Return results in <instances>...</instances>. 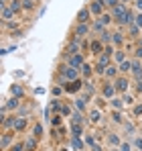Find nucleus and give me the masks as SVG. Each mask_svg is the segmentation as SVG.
<instances>
[{"label": "nucleus", "mask_w": 142, "mask_h": 151, "mask_svg": "<svg viewBox=\"0 0 142 151\" xmlns=\"http://www.w3.org/2000/svg\"><path fill=\"white\" fill-rule=\"evenodd\" d=\"M118 70H120V68H116V65L112 63L110 68H106V72H104V76H106V78H118Z\"/></svg>", "instance_id": "nucleus-10"}, {"label": "nucleus", "mask_w": 142, "mask_h": 151, "mask_svg": "<svg viewBox=\"0 0 142 151\" xmlns=\"http://www.w3.org/2000/svg\"><path fill=\"white\" fill-rule=\"evenodd\" d=\"M73 106H75V110H79V112H81V110L85 108V98H81V96H79L77 100L73 102Z\"/></svg>", "instance_id": "nucleus-21"}, {"label": "nucleus", "mask_w": 142, "mask_h": 151, "mask_svg": "<svg viewBox=\"0 0 142 151\" xmlns=\"http://www.w3.org/2000/svg\"><path fill=\"white\" fill-rule=\"evenodd\" d=\"M120 151H132V143H122L120 145Z\"/></svg>", "instance_id": "nucleus-33"}, {"label": "nucleus", "mask_w": 142, "mask_h": 151, "mask_svg": "<svg viewBox=\"0 0 142 151\" xmlns=\"http://www.w3.org/2000/svg\"><path fill=\"white\" fill-rule=\"evenodd\" d=\"M69 65H71V68H77V70H81V68H83V55H79V53H75V55H69Z\"/></svg>", "instance_id": "nucleus-3"}, {"label": "nucleus", "mask_w": 142, "mask_h": 151, "mask_svg": "<svg viewBox=\"0 0 142 151\" xmlns=\"http://www.w3.org/2000/svg\"><path fill=\"white\" fill-rule=\"evenodd\" d=\"M87 8H89L92 14H95V17L99 19V17H102V10H104V0H89Z\"/></svg>", "instance_id": "nucleus-1"}, {"label": "nucleus", "mask_w": 142, "mask_h": 151, "mask_svg": "<svg viewBox=\"0 0 142 151\" xmlns=\"http://www.w3.org/2000/svg\"><path fill=\"white\" fill-rule=\"evenodd\" d=\"M118 2H122V4H126V2H128V0H118Z\"/></svg>", "instance_id": "nucleus-42"}, {"label": "nucleus", "mask_w": 142, "mask_h": 151, "mask_svg": "<svg viewBox=\"0 0 142 151\" xmlns=\"http://www.w3.org/2000/svg\"><path fill=\"white\" fill-rule=\"evenodd\" d=\"M112 41H114V45H122L124 43V35L122 33H114L112 35Z\"/></svg>", "instance_id": "nucleus-23"}, {"label": "nucleus", "mask_w": 142, "mask_h": 151, "mask_svg": "<svg viewBox=\"0 0 142 151\" xmlns=\"http://www.w3.org/2000/svg\"><path fill=\"white\" fill-rule=\"evenodd\" d=\"M71 145H73V149H83V141H81V139H79V137H75V135H73V137H71Z\"/></svg>", "instance_id": "nucleus-16"}, {"label": "nucleus", "mask_w": 142, "mask_h": 151, "mask_svg": "<svg viewBox=\"0 0 142 151\" xmlns=\"http://www.w3.org/2000/svg\"><path fill=\"white\" fill-rule=\"evenodd\" d=\"M89 21H92V12H89L87 6H83V8L77 12V23H89Z\"/></svg>", "instance_id": "nucleus-2"}, {"label": "nucleus", "mask_w": 142, "mask_h": 151, "mask_svg": "<svg viewBox=\"0 0 142 151\" xmlns=\"http://www.w3.org/2000/svg\"><path fill=\"white\" fill-rule=\"evenodd\" d=\"M114 86H116V90H118V92H124V90H128V78H126V76H120V78H116Z\"/></svg>", "instance_id": "nucleus-6"}, {"label": "nucleus", "mask_w": 142, "mask_h": 151, "mask_svg": "<svg viewBox=\"0 0 142 151\" xmlns=\"http://www.w3.org/2000/svg\"><path fill=\"white\" fill-rule=\"evenodd\" d=\"M85 143H87L89 147H94V145H95V139L92 137V135H87V137H85Z\"/></svg>", "instance_id": "nucleus-35"}, {"label": "nucleus", "mask_w": 142, "mask_h": 151, "mask_svg": "<svg viewBox=\"0 0 142 151\" xmlns=\"http://www.w3.org/2000/svg\"><path fill=\"white\" fill-rule=\"evenodd\" d=\"M10 94H12L14 98H21L24 92H23V88H21L18 84H12V86H10Z\"/></svg>", "instance_id": "nucleus-12"}, {"label": "nucleus", "mask_w": 142, "mask_h": 151, "mask_svg": "<svg viewBox=\"0 0 142 151\" xmlns=\"http://www.w3.org/2000/svg\"><path fill=\"white\" fill-rule=\"evenodd\" d=\"M81 76H83V78H89V76H92V65L83 63V68H81Z\"/></svg>", "instance_id": "nucleus-29"}, {"label": "nucleus", "mask_w": 142, "mask_h": 151, "mask_svg": "<svg viewBox=\"0 0 142 151\" xmlns=\"http://www.w3.org/2000/svg\"><path fill=\"white\" fill-rule=\"evenodd\" d=\"M118 4H120L118 0H104V6H106V8H110V10H112V8H116Z\"/></svg>", "instance_id": "nucleus-30"}, {"label": "nucleus", "mask_w": 142, "mask_h": 151, "mask_svg": "<svg viewBox=\"0 0 142 151\" xmlns=\"http://www.w3.org/2000/svg\"><path fill=\"white\" fill-rule=\"evenodd\" d=\"M140 47H142V39H140Z\"/></svg>", "instance_id": "nucleus-43"}, {"label": "nucleus", "mask_w": 142, "mask_h": 151, "mask_svg": "<svg viewBox=\"0 0 142 151\" xmlns=\"http://www.w3.org/2000/svg\"><path fill=\"white\" fill-rule=\"evenodd\" d=\"M12 139H14V135H12V133H6V135L2 137V149H8V145H10Z\"/></svg>", "instance_id": "nucleus-15"}, {"label": "nucleus", "mask_w": 142, "mask_h": 151, "mask_svg": "<svg viewBox=\"0 0 142 151\" xmlns=\"http://www.w3.org/2000/svg\"><path fill=\"white\" fill-rule=\"evenodd\" d=\"M41 135H43V125H35V127H33V137L39 139Z\"/></svg>", "instance_id": "nucleus-28"}, {"label": "nucleus", "mask_w": 142, "mask_h": 151, "mask_svg": "<svg viewBox=\"0 0 142 151\" xmlns=\"http://www.w3.org/2000/svg\"><path fill=\"white\" fill-rule=\"evenodd\" d=\"M89 31H92V27L87 23H77V27H75V35L77 37H85V35H89Z\"/></svg>", "instance_id": "nucleus-4"}, {"label": "nucleus", "mask_w": 142, "mask_h": 151, "mask_svg": "<svg viewBox=\"0 0 142 151\" xmlns=\"http://www.w3.org/2000/svg\"><path fill=\"white\" fill-rule=\"evenodd\" d=\"M18 104H21V102H18V98H14V96H12V98L8 100V104H2V106H4L6 110H8V108H12V110H14V108H18Z\"/></svg>", "instance_id": "nucleus-19"}, {"label": "nucleus", "mask_w": 142, "mask_h": 151, "mask_svg": "<svg viewBox=\"0 0 142 151\" xmlns=\"http://www.w3.org/2000/svg\"><path fill=\"white\" fill-rule=\"evenodd\" d=\"M63 90H65V88H61V86H55V88H53V94H55V96H61V94H63Z\"/></svg>", "instance_id": "nucleus-34"}, {"label": "nucleus", "mask_w": 142, "mask_h": 151, "mask_svg": "<svg viewBox=\"0 0 142 151\" xmlns=\"http://www.w3.org/2000/svg\"><path fill=\"white\" fill-rule=\"evenodd\" d=\"M112 119H114V123H122V114H120V110L112 112Z\"/></svg>", "instance_id": "nucleus-32"}, {"label": "nucleus", "mask_w": 142, "mask_h": 151, "mask_svg": "<svg viewBox=\"0 0 142 151\" xmlns=\"http://www.w3.org/2000/svg\"><path fill=\"white\" fill-rule=\"evenodd\" d=\"M8 151H26V149H24L23 143H16V145H12V147H10Z\"/></svg>", "instance_id": "nucleus-31"}, {"label": "nucleus", "mask_w": 142, "mask_h": 151, "mask_svg": "<svg viewBox=\"0 0 142 151\" xmlns=\"http://www.w3.org/2000/svg\"><path fill=\"white\" fill-rule=\"evenodd\" d=\"M102 49H106V47H102V41H92V51H94V53L102 55V53H104Z\"/></svg>", "instance_id": "nucleus-18"}, {"label": "nucleus", "mask_w": 142, "mask_h": 151, "mask_svg": "<svg viewBox=\"0 0 142 151\" xmlns=\"http://www.w3.org/2000/svg\"><path fill=\"white\" fill-rule=\"evenodd\" d=\"M134 2H136V8L142 12V0H134Z\"/></svg>", "instance_id": "nucleus-40"}, {"label": "nucleus", "mask_w": 142, "mask_h": 151, "mask_svg": "<svg viewBox=\"0 0 142 151\" xmlns=\"http://www.w3.org/2000/svg\"><path fill=\"white\" fill-rule=\"evenodd\" d=\"M134 23H136V25H138V27L142 29V12H138V14H136V19H134Z\"/></svg>", "instance_id": "nucleus-37"}, {"label": "nucleus", "mask_w": 142, "mask_h": 151, "mask_svg": "<svg viewBox=\"0 0 142 151\" xmlns=\"http://www.w3.org/2000/svg\"><path fill=\"white\" fill-rule=\"evenodd\" d=\"M8 6H10L14 12H18V10L23 8V2H21V0H10V2H8Z\"/></svg>", "instance_id": "nucleus-22"}, {"label": "nucleus", "mask_w": 142, "mask_h": 151, "mask_svg": "<svg viewBox=\"0 0 142 151\" xmlns=\"http://www.w3.org/2000/svg\"><path fill=\"white\" fill-rule=\"evenodd\" d=\"M122 100H124V104H134V98H132V96H128V94H126Z\"/></svg>", "instance_id": "nucleus-38"}, {"label": "nucleus", "mask_w": 142, "mask_h": 151, "mask_svg": "<svg viewBox=\"0 0 142 151\" xmlns=\"http://www.w3.org/2000/svg\"><path fill=\"white\" fill-rule=\"evenodd\" d=\"M102 94H104V98H114V94H116V86H112V84H106L104 88H102Z\"/></svg>", "instance_id": "nucleus-7"}, {"label": "nucleus", "mask_w": 142, "mask_h": 151, "mask_svg": "<svg viewBox=\"0 0 142 151\" xmlns=\"http://www.w3.org/2000/svg\"><path fill=\"white\" fill-rule=\"evenodd\" d=\"M99 119H102L99 110H92V112H89V121H92V123H99Z\"/></svg>", "instance_id": "nucleus-27"}, {"label": "nucleus", "mask_w": 142, "mask_h": 151, "mask_svg": "<svg viewBox=\"0 0 142 151\" xmlns=\"http://www.w3.org/2000/svg\"><path fill=\"white\" fill-rule=\"evenodd\" d=\"M132 65H134V63H132L130 59L122 61V63H120V74H122V76H124V74H132Z\"/></svg>", "instance_id": "nucleus-8"}, {"label": "nucleus", "mask_w": 142, "mask_h": 151, "mask_svg": "<svg viewBox=\"0 0 142 151\" xmlns=\"http://www.w3.org/2000/svg\"><path fill=\"white\" fill-rule=\"evenodd\" d=\"M61 151H65V149H61Z\"/></svg>", "instance_id": "nucleus-44"}, {"label": "nucleus", "mask_w": 142, "mask_h": 151, "mask_svg": "<svg viewBox=\"0 0 142 151\" xmlns=\"http://www.w3.org/2000/svg\"><path fill=\"white\" fill-rule=\"evenodd\" d=\"M24 127H26V119H24V116H18V119L14 121V127H12V131H23Z\"/></svg>", "instance_id": "nucleus-11"}, {"label": "nucleus", "mask_w": 142, "mask_h": 151, "mask_svg": "<svg viewBox=\"0 0 142 151\" xmlns=\"http://www.w3.org/2000/svg\"><path fill=\"white\" fill-rule=\"evenodd\" d=\"M83 88V82L81 80H75V82H67L65 84V92H79Z\"/></svg>", "instance_id": "nucleus-5"}, {"label": "nucleus", "mask_w": 142, "mask_h": 151, "mask_svg": "<svg viewBox=\"0 0 142 151\" xmlns=\"http://www.w3.org/2000/svg\"><path fill=\"white\" fill-rule=\"evenodd\" d=\"M114 61L116 63H122V61H126V53L122 49H116V53H114Z\"/></svg>", "instance_id": "nucleus-17"}, {"label": "nucleus", "mask_w": 142, "mask_h": 151, "mask_svg": "<svg viewBox=\"0 0 142 151\" xmlns=\"http://www.w3.org/2000/svg\"><path fill=\"white\" fill-rule=\"evenodd\" d=\"M108 143H110L112 147H120V145H122L120 137H118V135H114V133H112V135H108Z\"/></svg>", "instance_id": "nucleus-14"}, {"label": "nucleus", "mask_w": 142, "mask_h": 151, "mask_svg": "<svg viewBox=\"0 0 142 151\" xmlns=\"http://www.w3.org/2000/svg\"><path fill=\"white\" fill-rule=\"evenodd\" d=\"M14 17V10L10 6H2V21H10Z\"/></svg>", "instance_id": "nucleus-9"}, {"label": "nucleus", "mask_w": 142, "mask_h": 151, "mask_svg": "<svg viewBox=\"0 0 142 151\" xmlns=\"http://www.w3.org/2000/svg\"><path fill=\"white\" fill-rule=\"evenodd\" d=\"M110 104H112L116 110H122V108H124V100H120V98H112V102H110Z\"/></svg>", "instance_id": "nucleus-25"}, {"label": "nucleus", "mask_w": 142, "mask_h": 151, "mask_svg": "<svg viewBox=\"0 0 142 151\" xmlns=\"http://www.w3.org/2000/svg\"><path fill=\"white\" fill-rule=\"evenodd\" d=\"M97 21H99V23H102V25L106 27V25H110V23H112V21H114V17H112V12H110V14H102V17H99V19H97Z\"/></svg>", "instance_id": "nucleus-20"}, {"label": "nucleus", "mask_w": 142, "mask_h": 151, "mask_svg": "<svg viewBox=\"0 0 142 151\" xmlns=\"http://www.w3.org/2000/svg\"><path fill=\"white\" fill-rule=\"evenodd\" d=\"M92 151H102V147H99V145H97V143H95L94 147H92Z\"/></svg>", "instance_id": "nucleus-41"}, {"label": "nucleus", "mask_w": 142, "mask_h": 151, "mask_svg": "<svg viewBox=\"0 0 142 151\" xmlns=\"http://www.w3.org/2000/svg\"><path fill=\"white\" fill-rule=\"evenodd\" d=\"M124 129H126L128 133H136V129H134V125H132V123H126V125H124Z\"/></svg>", "instance_id": "nucleus-36"}, {"label": "nucleus", "mask_w": 142, "mask_h": 151, "mask_svg": "<svg viewBox=\"0 0 142 151\" xmlns=\"http://www.w3.org/2000/svg\"><path fill=\"white\" fill-rule=\"evenodd\" d=\"M128 31H130V35H132V37H136V35L140 33V27L136 25V23H132V25H128Z\"/></svg>", "instance_id": "nucleus-26"}, {"label": "nucleus", "mask_w": 142, "mask_h": 151, "mask_svg": "<svg viewBox=\"0 0 142 151\" xmlns=\"http://www.w3.org/2000/svg\"><path fill=\"white\" fill-rule=\"evenodd\" d=\"M24 149H26V151H35V149H37V137H33V139L28 137L26 143H24Z\"/></svg>", "instance_id": "nucleus-13"}, {"label": "nucleus", "mask_w": 142, "mask_h": 151, "mask_svg": "<svg viewBox=\"0 0 142 151\" xmlns=\"http://www.w3.org/2000/svg\"><path fill=\"white\" fill-rule=\"evenodd\" d=\"M35 6H37L35 0H23V8H24V10H33Z\"/></svg>", "instance_id": "nucleus-24"}, {"label": "nucleus", "mask_w": 142, "mask_h": 151, "mask_svg": "<svg viewBox=\"0 0 142 151\" xmlns=\"http://www.w3.org/2000/svg\"><path fill=\"white\" fill-rule=\"evenodd\" d=\"M134 145H136V147L142 151V137H136V139H134Z\"/></svg>", "instance_id": "nucleus-39"}]
</instances>
